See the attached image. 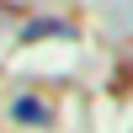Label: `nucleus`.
Listing matches in <instances>:
<instances>
[{
  "label": "nucleus",
  "mask_w": 133,
  "mask_h": 133,
  "mask_svg": "<svg viewBox=\"0 0 133 133\" xmlns=\"http://www.w3.org/2000/svg\"><path fill=\"white\" fill-rule=\"evenodd\" d=\"M11 117H16L21 128H27V123H53V107L37 101V96H16V101H11Z\"/></svg>",
  "instance_id": "1"
},
{
  "label": "nucleus",
  "mask_w": 133,
  "mask_h": 133,
  "mask_svg": "<svg viewBox=\"0 0 133 133\" xmlns=\"http://www.w3.org/2000/svg\"><path fill=\"white\" fill-rule=\"evenodd\" d=\"M64 32H69L64 21H37V27H27V43L32 37H64Z\"/></svg>",
  "instance_id": "2"
}]
</instances>
